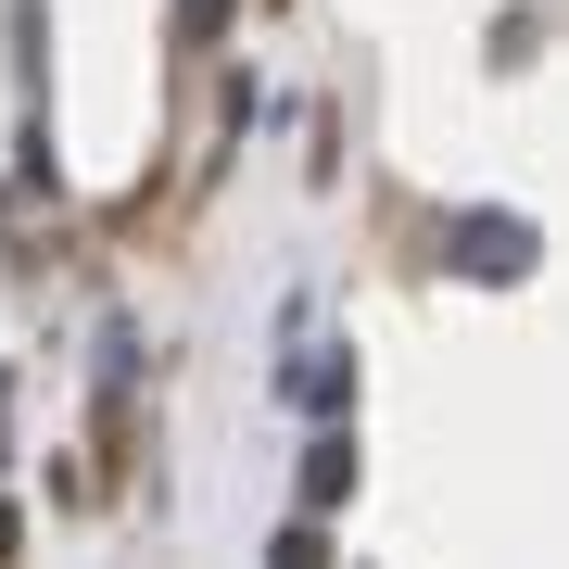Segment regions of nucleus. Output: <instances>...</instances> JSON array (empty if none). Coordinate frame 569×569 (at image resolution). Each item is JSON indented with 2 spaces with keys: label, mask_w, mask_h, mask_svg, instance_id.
Instances as JSON below:
<instances>
[{
  "label": "nucleus",
  "mask_w": 569,
  "mask_h": 569,
  "mask_svg": "<svg viewBox=\"0 0 569 569\" xmlns=\"http://www.w3.org/2000/svg\"><path fill=\"white\" fill-rule=\"evenodd\" d=\"M468 266H481V279H519V266H531V228L519 216H481V228H468Z\"/></svg>",
  "instance_id": "obj_1"
},
{
  "label": "nucleus",
  "mask_w": 569,
  "mask_h": 569,
  "mask_svg": "<svg viewBox=\"0 0 569 569\" xmlns=\"http://www.w3.org/2000/svg\"><path fill=\"white\" fill-rule=\"evenodd\" d=\"M228 26V0H178V39H216Z\"/></svg>",
  "instance_id": "obj_2"
}]
</instances>
